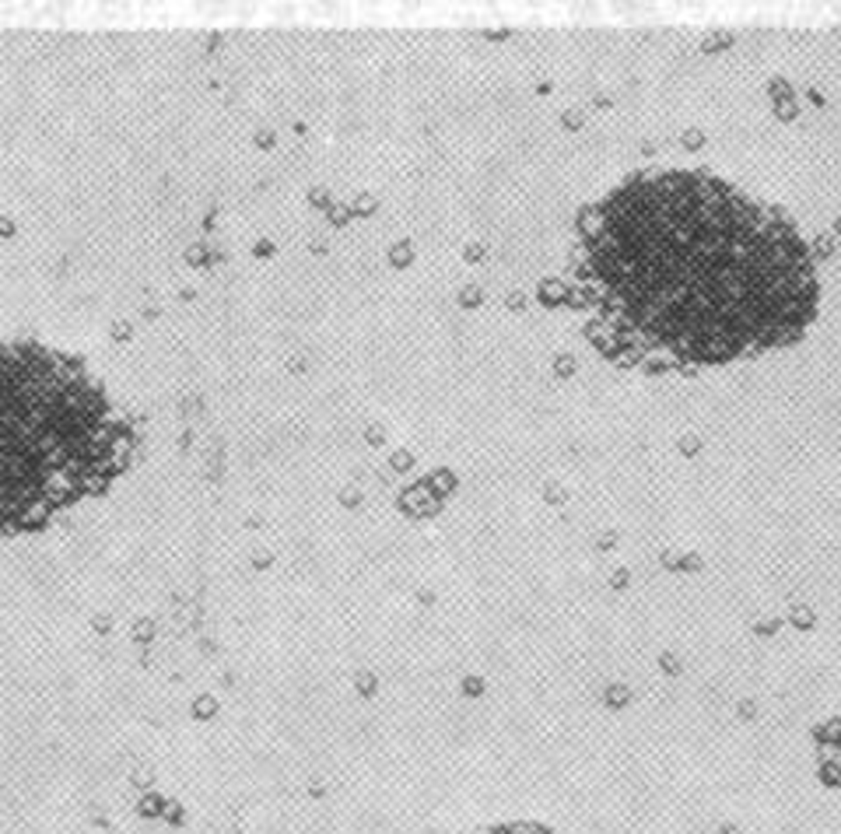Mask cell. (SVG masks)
Instances as JSON below:
<instances>
[{
	"label": "cell",
	"mask_w": 841,
	"mask_h": 834,
	"mask_svg": "<svg viewBox=\"0 0 841 834\" xmlns=\"http://www.w3.org/2000/svg\"><path fill=\"white\" fill-rule=\"evenodd\" d=\"M137 445L134 421L77 357L0 340V533L42 529L102 494Z\"/></svg>",
	"instance_id": "2"
},
{
	"label": "cell",
	"mask_w": 841,
	"mask_h": 834,
	"mask_svg": "<svg viewBox=\"0 0 841 834\" xmlns=\"http://www.w3.org/2000/svg\"><path fill=\"white\" fill-rule=\"evenodd\" d=\"M488 834H544V831H533V827H501V831H488Z\"/></svg>",
	"instance_id": "3"
},
{
	"label": "cell",
	"mask_w": 841,
	"mask_h": 834,
	"mask_svg": "<svg viewBox=\"0 0 841 834\" xmlns=\"http://www.w3.org/2000/svg\"><path fill=\"white\" fill-rule=\"evenodd\" d=\"M589 337L645 365H723L796 340L817 274L796 228L698 172L635 175L592 203L572 249Z\"/></svg>",
	"instance_id": "1"
}]
</instances>
